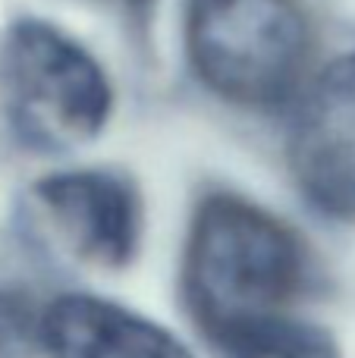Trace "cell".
<instances>
[{
	"instance_id": "6da1fadb",
	"label": "cell",
	"mask_w": 355,
	"mask_h": 358,
	"mask_svg": "<svg viewBox=\"0 0 355 358\" xmlns=\"http://www.w3.org/2000/svg\"><path fill=\"white\" fill-rule=\"evenodd\" d=\"M182 299L214 349L293 317L308 283V255L293 227L239 195L198 204L182 252Z\"/></svg>"
},
{
	"instance_id": "7a4b0ae2",
	"label": "cell",
	"mask_w": 355,
	"mask_h": 358,
	"mask_svg": "<svg viewBox=\"0 0 355 358\" xmlns=\"http://www.w3.org/2000/svg\"><path fill=\"white\" fill-rule=\"evenodd\" d=\"M186 48L214 94L264 107L299 82L308 19L299 0H189Z\"/></svg>"
},
{
	"instance_id": "3957f363",
	"label": "cell",
	"mask_w": 355,
	"mask_h": 358,
	"mask_svg": "<svg viewBox=\"0 0 355 358\" xmlns=\"http://www.w3.org/2000/svg\"><path fill=\"white\" fill-rule=\"evenodd\" d=\"M3 101L35 151H73L110 117V85L85 48L38 19L16 22L3 48Z\"/></svg>"
},
{
	"instance_id": "277c9868",
	"label": "cell",
	"mask_w": 355,
	"mask_h": 358,
	"mask_svg": "<svg viewBox=\"0 0 355 358\" xmlns=\"http://www.w3.org/2000/svg\"><path fill=\"white\" fill-rule=\"evenodd\" d=\"M35 198L79 261L119 271L142 242V201L129 179L107 170H69L35 185Z\"/></svg>"
},
{
	"instance_id": "5b68a950",
	"label": "cell",
	"mask_w": 355,
	"mask_h": 358,
	"mask_svg": "<svg viewBox=\"0 0 355 358\" xmlns=\"http://www.w3.org/2000/svg\"><path fill=\"white\" fill-rule=\"evenodd\" d=\"M289 164L314 208L355 214V54L312 85L289 138Z\"/></svg>"
},
{
	"instance_id": "8992f818",
	"label": "cell",
	"mask_w": 355,
	"mask_h": 358,
	"mask_svg": "<svg viewBox=\"0 0 355 358\" xmlns=\"http://www.w3.org/2000/svg\"><path fill=\"white\" fill-rule=\"evenodd\" d=\"M48 358H195L154 317L92 292H63L38 317Z\"/></svg>"
}]
</instances>
